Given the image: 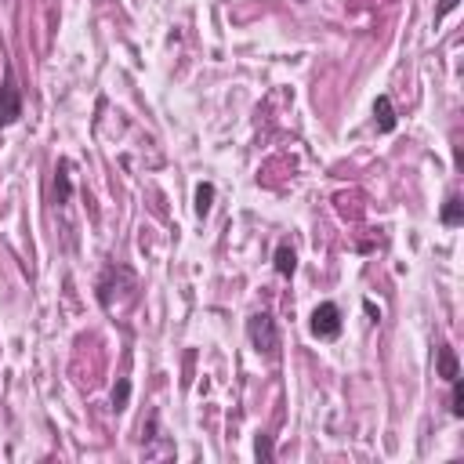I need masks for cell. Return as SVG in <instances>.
<instances>
[{
    "mask_svg": "<svg viewBox=\"0 0 464 464\" xmlns=\"http://www.w3.org/2000/svg\"><path fill=\"white\" fill-rule=\"evenodd\" d=\"M247 337H250V345H254L258 352H265V355H272L280 348V330H276V320H272L268 312L250 315L247 320Z\"/></svg>",
    "mask_w": 464,
    "mask_h": 464,
    "instance_id": "cell-1",
    "label": "cell"
},
{
    "mask_svg": "<svg viewBox=\"0 0 464 464\" xmlns=\"http://www.w3.org/2000/svg\"><path fill=\"white\" fill-rule=\"evenodd\" d=\"M258 457H265V460L272 457V446H268V439H265V435L258 439Z\"/></svg>",
    "mask_w": 464,
    "mask_h": 464,
    "instance_id": "cell-12",
    "label": "cell"
},
{
    "mask_svg": "<svg viewBox=\"0 0 464 464\" xmlns=\"http://www.w3.org/2000/svg\"><path fill=\"white\" fill-rule=\"evenodd\" d=\"M450 385H453V399H450L453 407H450V410H453V417H460V414H464V385H460V377H453Z\"/></svg>",
    "mask_w": 464,
    "mask_h": 464,
    "instance_id": "cell-10",
    "label": "cell"
},
{
    "mask_svg": "<svg viewBox=\"0 0 464 464\" xmlns=\"http://www.w3.org/2000/svg\"><path fill=\"white\" fill-rule=\"evenodd\" d=\"M439 374L446 377V381L460 377V370H457V355H453V348H450V345H442V348H439Z\"/></svg>",
    "mask_w": 464,
    "mask_h": 464,
    "instance_id": "cell-6",
    "label": "cell"
},
{
    "mask_svg": "<svg viewBox=\"0 0 464 464\" xmlns=\"http://www.w3.org/2000/svg\"><path fill=\"white\" fill-rule=\"evenodd\" d=\"M113 403H116V410H123V403H128V381L120 385V392L113 395Z\"/></svg>",
    "mask_w": 464,
    "mask_h": 464,
    "instance_id": "cell-11",
    "label": "cell"
},
{
    "mask_svg": "<svg viewBox=\"0 0 464 464\" xmlns=\"http://www.w3.org/2000/svg\"><path fill=\"white\" fill-rule=\"evenodd\" d=\"M22 116V95H18V83H15V73L8 69L4 73V83H0V128H8Z\"/></svg>",
    "mask_w": 464,
    "mask_h": 464,
    "instance_id": "cell-2",
    "label": "cell"
},
{
    "mask_svg": "<svg viewBox=\"0 0 464 464\" xmlns=\"http://www.w3.org/2000/svg\"><path fill=\"white\" fill-rule=\"evenodd\" d=\"M460 218H464V203H460V196H450L446 207H442V221H446V225H460Z\"/></svg>",
    "mask_w": 464,
    "mask_h": 464,
    "instance_id": "cell-7",
    "label": "cell"
},
{
    "mask_svg": "<svg viewBox=\"0 0 464 464\" xmlns=\"http://www.w3.org/2000/svg\"><path fill=\"white\" fill-rule=\"evenodd\" d=\"M312 334L323 337V341H334L337 334H341V308H337L334 301H323L320 308L312 312Z\"/></svg>",
    "mask_w": 464,
    "mask_h": 464,
    "instance_id": "cell-3",
    "label": "cell"
},
{
    "mask_svg": "<svg viewBox=\"0 0 464 464\" xmlns=\"http://www.w3.org/2000/svg\"><path fill=\"white\" fill-rule=\"evenodd\" d=\"M294 268H298V254H294V247L280 243L276 247V272H280V276H294Z\"/></svg>",
    "mask_w": 464,
    "mask_h": 464,
    "instance_id": "cell-5",
    "label": "cell"
},
{
    "mask_svg": "<svg viewBox=\"0 0 464 464\" xmlns=\"http://www.w3.org/2000/svg\"><path fill=\"white\" fill-rule=\"evenodd\" d=\"M453 8H457V0H442V4H439V18L446 15V11H453Z\"/></svg>",
    "mask_w": 464,
    "mask_h": 464,
    "instance_id": "cell-13",
    "label": "cell"
},
{
    "mask_svg": "<svg viewBox=\"0 0 464 464\" xmlns=\"http://www.w3.org/2000/svg\"><path fill=\"white\" fill-rule=\"evenodd\" d=\"M55 193H58V203H66V200H69V193H73V185H69V175H66V167H62V171H58Z\"/></svg>",
    "mask_w": 464,
    "mask_h": 464,
    "instance_id": "cell-9",
    "label": "cell"
},
{
    "mask_svg": "<svg viewBox=\"0 0 464 464\" xmlns=\"http://www.w3.org/2000/svg\"><path fill=\"white\" fill-rule=\"evenodd\" d=\"M374 116H377V131H392L395 128V109H392V98L381 95L374 102Z\"/></svg>",
    "mask_w": 464,
    "mask_h": 464,
    "instance_id": "cell-4",
    "label": "cell"
},
{
    "mask_svg": "<svg viewBox=\"0 0 464 464\" xmlns=\"http://www.w3.org/2000/svg\"><path fill=\"white\" fill-rule=\"evenodd\" d=\"M210 200H214V185H200V189H196V214H200V218H207Z\"/></svg>",
    "mask_w": 464,
    "mask_h": 464,
    "instance_id": "cell-8",
    "label": "cell"
}]
</instances>
